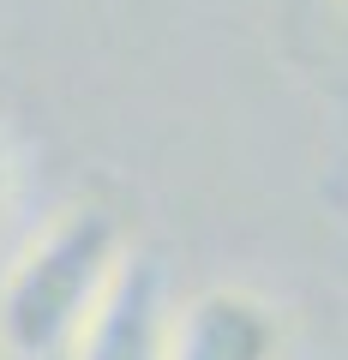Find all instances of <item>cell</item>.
I'll use <instances>...</instances> for the list:
<instances>
[{
	"label": "cell",
	"instance_id": "6da1fadb",
	"mask_svg": "<svg viewBox=\"0 0 348 360\" xmlns=\"http://www.w3.org/2000/svg\"><path fill=\"white\" fill-rule=\"evenodd\" d=\"M127 258V229L108 205L84 198L49 217L0 276V354L66 360Z\"/></svg>",
	"mask_w": 348,
	"mask_h": 360
},
{
	"label": "cell",
	"instance_id": "7a4b0ae2",
	"mask_svg": "<svg viewBox=\"0 0 348 360\" xmlns=\"http://www.w3.org/2000/svg\"><path fill=\"white\" fill-rule=\"evenodd\" d=\"M168 360H288V319L246 283H210L174 312Z\"/></svg>",
	"mask_w": 348,
	"mask_h": 360
},
{
	"label": "cell",
	"instance_id": "3957f363",
	"mask_svg": "<svg viewBox=\"0 0 348 360\" xmlns=\"http://www.w3.org/2000/svg\"><path fill=\"white\" fill-rule=\"evenodd\" d=\"M168 330H174L168 276L150 252H132L66 360H168Z\"/></svg>",
	"mask_w": 348,
	"mask_h": 360
},
{
	"label": "cell",
	"instance_id": "277c9868",
	"mask_svg": "<svg viewBox=\"0 0 348 360\" xmlns=\"http://www.w3.org/2000/svg\"><path fill=\"white\" fill-rule=\"evenodd\" d=\"M13 210H18V156L6 144V132H0V234L13 222Z\"/></svg>",
	"mask_w": 348,
	"mask_h": 360
},
{
	"label": "cell",
	"instance_id": "5b68a950",
	"mask_svg": "<svg viewBox=\"0 0 348 360\" xmlns=\"http://www.w3.org/2000/svg\"><path fill=\"white\" fill-rule=\"evenodd\" d=\"M342 13H348V0H342Z\"/></svg>",
	"mask_w": 348,
	"mask_h": 360
}]
</instances>
